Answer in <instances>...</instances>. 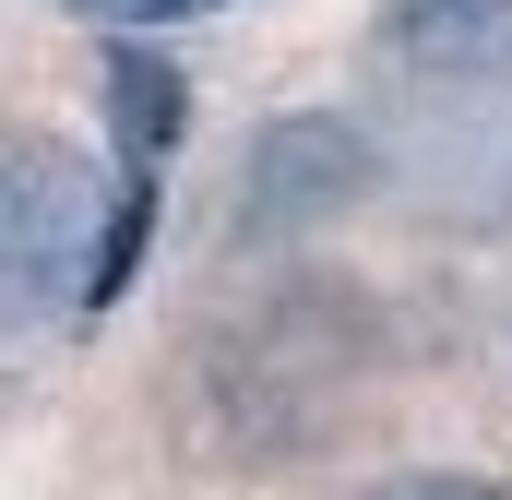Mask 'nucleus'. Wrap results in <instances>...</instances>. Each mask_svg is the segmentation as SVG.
Masks as SVG:
<instances>
[{
	"mask_svg": "<svg viewBox=\"0 0 512 500\" xmlns=\"http://www.w3.org/2000/svg\"><path fill=\"white\" fill-rule=\"evenodd\" d=\"M370 310L322 274H274L239 310V346H203V381L227 393V441H251V465H286V441L322 429L334 381L358 370Z\"/></svg>",
	"mask_w": 512,
	"mask_h": 500,
	"instance_id": "1",
	"label": "nucleus"
},
{
	"mask_svg": "<svg viewBox=\"0 0 512 500\" xmlns=\"http://www.w3.org/2000/svg\"><path fill=\"white\" fill-rule=\"evenodd\" d=\"M382 203H405L441 239H501L512 227V72L393 84V108H382Z\"/></svg>",
	"mask_w": 512,
	"mask_h": 500,
	"instance_id": "2",
	"label": "nucleus"
},
{
	"mask_svg": "<svg viewBox=\"0 0 512 500\" xmlns=\"http://www.w3.org/2000/svg\"><path fill=\"white\" fill-rule=\"evenodd\" d=\"M96 250H108V167H84L48 131H0V334L96 310Z\"/></svg>",
	"mask_w": 512,
	"mask_h": 500,
	"instance_id": "3",
	"label": "nucleus"
},
{
	"mask_svg": "<svg viewBox=\"0 0 512 500\" xmlns=\"http://www.w3.org/2000/svg\"><path fill=\"white\" fill-rule=\"evenodd\" d=\"M382 203V120L370 108H274L227 191V250H298Z\"/></svg>",
	"mask_w": 512,
	"mask_h": 500,
	"instance_id": "4",
	"label": "nucleus"
},
{
	"mask_svg": "<svg viewBox=\"0 0 512 500\" xmlns=\"http://www.w3.org/2000/svg\"><path fill=\"white\" fill-rule=\"evenodd\" d=\"M370 60L393 84H477L512 72V0H382Z\"/></svg>",
	"mask_w": 512,
	"mask_h": 500,
	"instance_id": "5",
	"label": "nucleus"
},
{
	"mask_svg": "<svg viewBox=\"0 0 512 500\" xmlns=\"http://www.w3.org/2000/svg\"><path fill=\"white\" fill-rule=\"evenodd\" d=\"M96 108H108V167L120 179H167V155L191 131V72L155 36H108L96 48Z\"/></svg>",
	"mask_w": 512,
	"mask_h": 500,
	"instance_id": "6",
	"label": "nucleus"
},
{
	"mask_svg": "<svg viewBox=\"0 0 512 500\" xmlns=\"http://www.w3.org/2000/svg\"><path fill=\"white\" fill-rule=\"evenodd\" d=\"M72 24H96V36H167V24H203V12H227V0H60Z\"/></svg>",
	"mask_w": 512,
	"mask_h": 500,
	"instance_id": "7",
	"label": "nucleus"
},
{
	"mask_svg": "<svg viewBox=\"0 0 512 500\" xmlns=\"http://www.w3.org/2000/svg\"><path fill=\"white\" fill-rule=\"evenodd\" d=\"M358 500H512L501 477H453V465H417V477H382V489H358Z\"/></svg>",
	"mask_w": 512,
	"mask_h": 500,
	"instance_id": "8",
	"label": "nucleus"
}]
</instances>
